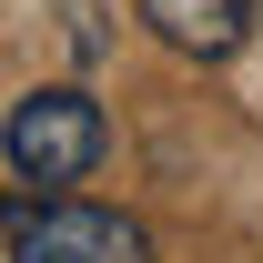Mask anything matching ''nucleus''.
Listing matches in <instances>:
<instances>
[{
	"instance_id": "3",
	"label": "nucleus",
	"mask_w": 263,
	"mask_h": 263,
	"mask_svg": "<svg viewBox=\"0 0 263 263\" xmlns=\"http://www.w3.org/2000/svg\"><path fill=\"white\" fill-rule=\"evenodd\" d=\"M152 41H172L182 61H233L253 31V0H142Z\"/></svg>"
},
{
	"instance_id": "1",
	"label": "nucleus",
	"mask_w": 263,
	"mask_h": 263,
	"mask_svg": "<svg viewBox=\"0 0 263 263\" xmlns=\"http://www.w3.org/2000/svg\"><path fill=\"white\" fill-rule=\"evenodd\" d=\"M0 243H10V263H152V233L132 213L71 202V193H10L0 202Z\"/></svg>"
},
{
	"instance_id": "2",
	"label": "nucleus",
	"mask_w": 263,
	"mask_h": 263,
	"mask_svg": "<svg viewBox=\"0 0 263 263\" xmlns=\"http://www.w3.org/2000/svg\"><path fill=\"white\" fill-rule=\"evenodd\" d=\"M0 152H10V172H21L31 193H71V182H91V172H101L111 122H101V101H91V91L51 81V91H31L21 111H10Z\"/></svg>"
}]
</instances>
